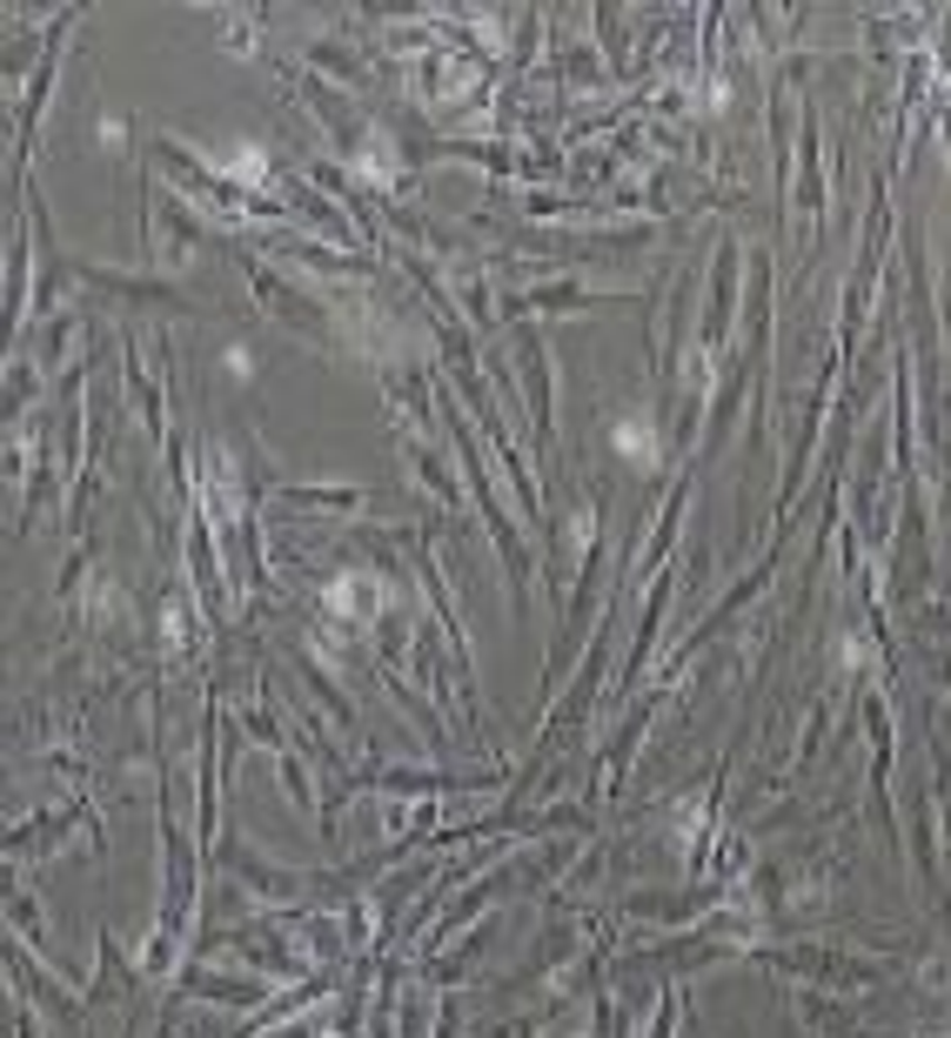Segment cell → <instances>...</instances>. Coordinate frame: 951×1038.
Instances as JSON below:
<instances>
[{
	"label": "cell",
	"instance_id": "obj_1",
	"mask_svg": "<svg viewBox=\"0 0 951 1038\" xmlns=\"http://www.w3.org/2000/svg\"><path fill=\"white\" fill-rule=\"evenodd\" d=\"M617 449H624L630 462L650 469V462H657V429H650V423H617Z\"/></svg>",
	"mask_w": 951,
	"mask_h": 1038
}]
</instances>
